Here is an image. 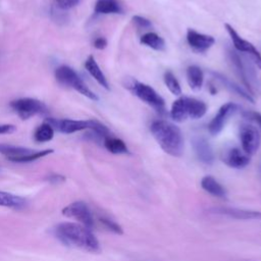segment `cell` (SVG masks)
Returning a JSON list of instances; mask_svg holds the SVG:
<instances>
[{
    "instance_id": "cell-12",
    "label": "cell",
    "mask_w": 261,
    "mask_h": 261,
    "mask_svg": "<svg viewBox=\"0 0 261 261\" xmlns=\"http://www.w3.org/2000/svg\"><path fill=\"white\" fill-rule=\"evenodd\" d=\"M221 160L227 166L240 169L246 167L250 163V156L241 149L233 147L223 151L221 155Z\"/></svg>"
},
{
    "instance_id": "cell-20",
    "label": "cell",
    "mask_w": 261,
    "mask_h": 261,
    "mask_svg": "<svg viewBox=\"0 0 261 261\" xmlns=\"http://www.w3.org/2000/svg\"><path fill=\"white\" fill-rule=\"evenodd\" d=\"M188 97L182 96L176 99L170 108V117L177 122L185 121L189 115H188Z\"/></svg>"
},
{
    "instance_id": "cell-15",
    "label": "cell",
    "mask_w": 261,
    "mask_h": 261,
    "mask_svg": "<svg viewBox=\"0 0 261 261\" xmlns=\"http://www.w3.org/2000/svg\"><path fill=\"white\" fill-rule=\"evenodd\" d=\"M228 60L231 63V65L233 66L236 73L238 74V76L240 77V80L242 81L244 86H246V88L248 89V92L253 96L254 95V91H253V89L251 87L250 80H249V77L247 75L246 67H245L244 63L242 62V59L240 58L238 53H236L234 51L229 50L228 51Z\"/></svg>"
},
{
    "instance_id": "cell-6",
    "label": "cell",
    "mask_w": 261,
    "mask_h": 261,
    "mask_svg": "<svg viewBox=\"0 0 261 261\" xmlns=\"http://www.w3.org/2000/svg\"><path fill=\"white\" fill-rule=\"evenodd\" d=\"M62 214L69 218H74L88 228L94 227V217L89 206L83 201H75L62 209Z\"/></svg>"
},
{
    "instance_id": "cell-26",
    "label": "cell",
    "mask_w": 261,
    "mask_h": 261,
    "mask_svg": "<svg viewBox=\"0 0 261 261\" xmlns=\"http://www.w3.org/2000/svg\"><path fill=\"white\" fill-rule=\"evenodd\" d=\"M104 147L112 154H128V148L125 143L118 138L108 136L103 141Z\"/></svg>"
},
{
    "instance_id": "cell-1",
    "label": "cell",
    "mask_w": 261,
    "mask_h": 261,
    "mask_svg": "<svg viewBox=\"0 0 261 261\" xmlns=\"http://www.w3.org/2000/svg\"><path fill=\"white\" fill-rule=\"evenodd\" d=\"M56 236L66 245H73L89 252H99L100 245L90 228L75 222H62L55 228Z\"/></svg>"
},
{
    "instance_id": "cell-22",
    "label": "cell",
    "mask_w": 261,
    "mask_h": 261,
    "mask_svg": "<svg viewBox=\"0 0 261 261\" xmlns=\"http://www.w3.org/2000/svg\"><path fill=\"white\" fill-rule=\"evenodd\" d=\"M27 205V200L20 196L0 191V206L19 210L24 208Z\"/></svg>"
},
{
    "instance_id": "cell-8",
    "label": "cell",
    "mask_w": 261,
    "mask_h": 261,
    "mask_svg": "<svg viewBox=\"0 0 261 261\" xmlns=\"http://www.w3.org/2000/svg\"><path fill=\"white\" fill-rule=\"evenodd\" d=\"M46 122L49 123L53 129H56L63 134H73L84 129H90L91 119L88 120H74V119H58L49 117L46 119Z\"/></svg>"
},
{
    "instance_id": "cell-34",
    "label": "cell",
    "mask_w": 261,
    "mask_h": 261,
    "mask_svg": "<svg viewBox=\"0 0 261 261\" xmlns=\"http://www.w3.org/2000/svg\"><path fill=\"white\" fill-rule=\"evenodd\" d=\"M245 115L247 118H250V119L256 121L259 124V126L261 127V113L255 112V111H249Z\"/></svg>"
},
{
    "instance_id": "cell-3",
    "label": "cell",
    "mask_w": 261,
    "mask_h": 261,
    "mask_svg": "<svg viewBox=\"0 0 261 261\" xmlns=\"http://www.w3.org/2000/svg\"><path fill=\"white\" fill-rule=\"evenodd\" d=\"M56 80L67 87H70L77 91L80 94L89 98L93 101H98V96L85 84V82L81 79V76L76 73L74 69H72L68 65H60L55 70Z\"/></svg>"
},
{
    "instance_id": "cell-7",
    "label": "cell",
    "mask_w": 261,
    "mask_h": 261,
    "mask_svg": "<svg viewBox=\"0 0 261 261\" xmlns=\"http://www.w3.org/2000/svg\"><path fill=\"white\" fill-rule=\"evenodd\" d=\"M239 135L243 151L248 155L254 154L258 150L261 142L257 128L250 124H242Z\"/></svg>"
},
{
    "instance_id": "cell-23",
    "label": "cell",
    "mask_w": 261,
    "mask_h": 261,
    "mask_svg": "<svg viewBox=\"0 0 261 261\" xmlns=\"http://www.w3.org/2000/svg\"><path fill=\"white\" fill-rule=\"evenodd\" d=\"M187 81L190 88L194 91L201 90L204 82V74L202 69L197 65H190L187 68Z\"/></svg>"
},
{
    "instance_id": "cell-28",
    "label": "cell",
    "mask_w": 261,
    "mask_h": 261,
    "mask_svg": "<svg viewBox=\"0 0 261 261\" xmlns=\"http://www.w3.org/2000/svg\"><path fill=\"white\" fill-rule=\"evenodd\" d=\"M164 83L167 87V89L175 96H179L181 94V88H180V85L177 81V79L175 77V75L170 71V70H167L164 72Z\"/></svg>"
},
{
    "instance_id": "cell-18",
    "label": "cell",
    "mask_w": 261,
    "mask_h": 261,
    "mask_svg": "<svg viewBox=\"0 0 261 261\" xmlns=\"http://www.w3.org/2000/svg\"><path fill=\"white\" fill-rule=\"evenodd\" d=\"M85 67L86 69L88 70V72L96 80V82L102 86L104 89L106 90H110V87H109V84H108V81L106 79V76L104 75L103 71L101 70V68L99 67L96 59L94 58L93 55H90L86 61H85Z\"/></svg>"
},
{
    "instance_id": "cell-24",
    "label": "cell",
    "mask_w": 261,
    "mask_h": 261,
    "mask_svg": "<svg viewBox=\"0 0 261 261\" xmlns=\"http://www.w3.org/2000/svg\"><path fill=\"white\" fill-rule=\"evenodd\" d=\"M140 42L141 44L156 51H163L165 49L164 39L154 32H148L142 35L140 38Z\"/></svg>"
},
{
    "instance_id": "cell-25",
    "label": "cell",
    "mask_w": 261,
    "mask_h": 261,
    "mask_svg": "<svg viewBox=\"0 0 261 261\" xmlns=\"http://www.w3.org/2000/svg\"><path fill=\"white\" fill-rule=\"evenodd\" d=\"M188 115L192 119H199L205 115L207 111V105L205 102L196 98L188 97Z\"/></svg>"
},
{
    "instance_id": "cell-19",
    "label": "cell",
    "mask_w": 261,
    "mask_h": 261,
    "mask_svg": "<svg viewBox=\"0 0 261 261\" xmlns=\"http://www.w3.org/2000/svg\"><path fill=\"white\" fill-rule=\"evenodd\" d=\"M94 10L99 14H120L123 8L118 0H97Z\"/></svg>"
},
{
    "instance_id": "cell-13",
    "label": "cell",
    "mask_w": 261,
    "mask_h": 261,
    "mask_svg": "<svg viewBox=\"0 0 261 261\" xmlns=\"http://www.w3.org/2000/svg\"><path fill=\"white\" fill-rule=\"evenodd\" d=\"M192 145L197 158L204 164H212L214 161V153L209 142L200 136H196L192 140Z\"/></svg>"
},
{
    "instance_id": "cell-16",
    "label": "cell",
    "mask_w": 261,
    "mask_h": 261,
    "mask_svg": "<svg viewBox=\"0 0 261 261\" xmlns=\"http://www.w3.org/2000/svg\"><path fill=\"white\" fill-rule=\"evenodd\" d=\"M35 150H32L27 147L9 145V144H0V153L4 155L9 161L15 162L17 159L27 156L33 153Z\"/></svg>"
},
{
    "instance_id": "cell-32",
    "label": "cell",
    "mask_w": 261,
    "mask_h": 261,
    "mask_svg": "<svg viewBox=\"0 0 261 261\" xmlns=\"http://www.w3.org/2000/svg\"><path fill=\"white\" fill-rule=\"evenodd\" d=\"M93 45L96 49H99V50H103L104 48H106L107 46V40L104 38V37H98L94 40L93 42Z\"/></svg>"
},
{
    "instance_id": "cell-2",
    "label": "cell",
    "mask_w": 261,
    "mask_h": 261,
    "mask_svg": "<svg viewBox=\"0 0 261 261\" xmlns=\"http://www.w3.org/2000/svg\"><path fill=\"white\" fill-rule=\"evenodd\" d=\"M150 132L165 153L173 157H179L182 154L184 137L178 126L159 119L151 123Z\"/></svg>"
},
{
    "instance_id": "cell-35",
    "label": "cell",
    "mask_w": 261,
    "mask_h": 261,
    "mask_svg": "<svg viewBox=\"0 0 261 261\" xmlns=\"http://www.w3.org/2000/svg\"><path fill=\"white\" fill-rule=\"evenodd\" d=\"M16 129L13 124H0V135L11 134Z\"/></svg>"
},
{
    "instance_id": "cell-4",
    "label": "cell",
    "mask_w": 261,
    "mask_h": 261,
    "mask_svg": "<svg viewBox=\"0 0 261 261\" xmlns=\"http://www.w3.org/2000/svg\"><path fill=\"white\" fill-rule=\"evenodd\" d=\"M127 88L140 100L151 106L158 113L162 114L165 112L164 99L151 86L138 81H133L130 84H128Z\"/></svg>"
},
{
    "instance_id": "cell-33",
    "label": "cell",
    "mask_w": 261,
    "mask_h": 261,
    "mask_svg": "<svg viewBox=\"0 0 261 261\" xmlns=\"http://www.w3.org/2000/svg\"><path fill=\"white\" fill-rule=\"evenodd\" d=\"M47 180L51 184H59L65 180V177L61 174H57V173H51L48 175Z\"/></svg>"
},
{
    "instance_id": "cell-31",
    "label": "cell",
    "mask_w": 261,
    "mask_h": 261,
    "mask_svg": "<svg viewBox=\"0 0 261 261\" xmlns=\"http://www.w3.org/2000/svg\"><path fill=\"white\" fill-rule=\"evenodd\" d=\"M82 0H55V3L58 8L62 10H67L76 6Z\"/></svg>"
},
{
    "instance_id": "cell-17",
    "label": "cell",
    "mask_w": 261,
    "mask_h": 261,
    "mask_svg": "<svg viewBox=\"0 0 261 261\" xmlns=\"http://www.w3.org/2000/svg\"><path fill=\"white\" fill-rule=\"evenodd\" d=\"M211 73H212V75H213L218 82H220V83H221L225 88H227L229 91L233 92L234 94L241 96L242 98H244L245 100H247V101H249V102H251V103H255V100H254L253 96H252L248 91L244 90L241 86H239V85H237L236 83L231 82L230 80H228L226 76H224L223 74H221V73H219V72L212 71Z\"/></svg>"
},
{
    "instance_id": "cell-9",
    "label": "cell",
    "mask_w": 261,
    "mask_h": 261,
    "mask_svg": "<svg viewBox=\"0 0 261 261\" xmlns=\"http://www.w3.org/2000/svg\"><path fill=\"white\" fill-rule=\"evenodd\" d=\"M239 109V106L232 102H227L223 104L219 109L216 115L212 118L210 123L208 124L209 133L212 136L218 135L222 128L224 127V124L228 120V118L233 115Z\"/></svg>"
},
{
    "instance_id": "cell-5",
    "label": "cell",
    "mask_w": 261,
    "mask_h": 261,
    "mask_svg": "<svg viewBox=\"0 0 261 261\" xmlns=\"http://www.w3.org/2000/svg\"><path fill=\"white\" fill-rule=\"evenodd\" d=\"M10 107L17 113L21 119L46 112V106L43 102L35 98H19L10 102Z\"/></svg>"
},
{
    "instance_id": "cell-30",
    "label": "cell",
    "mask_w": 261,
    "mask_h": 261,
    "mask_svg": "<svg viewBox=\"0 0 261 261\" xmlns=\"http://www.w3.org/2000/svg\"><path fill=\"white\" fill-rule=\"evenodd\" d=\"M132 21H133V23H134L137 28H139V29L146 30V29L152 28V22H151V20H149V19L146 18V17L140 16V15H134V16L132 17Z\"/></svg>"
},
{
    "instance_id": "cell-27",
    "label": "cell",
    "mask_w": 261,
    "mask_h": 261,
    "mask_svg": "<svg viewBox=\"0 0 261 261\" xmlns=\"http://www.w3.org/2000/svg\"><path fill=\"white\" fill-rule=\"evenodd\" d=\"M53 137H54V129L46 121L41 125H39L34 133V139L36 142H39V143L49 142L53 139Z\"/></svg>"
},
{
    "instance_id": "cell-11",
    "label": "cell",
    "mask_w": 261,
    "mask_h": 261,
    "mask_svg": "<svg viewBox=\"0 0 261 261\" xmlns=\"http://www.w3.org/2000/svg\"><path fill=\"white\" fill-rule=\"evenodd\" d=\"M187 42L194 51L198 53H204L213 46L215 39L212 36L199 33L193 29H188Z\"/></svg>"
},
{
    "instance_id": "cell-21",
    "label": "cell",
    "mask_w": 261,
    "mask_h": 261,
    "mask_svg": "<svg viewBox=\"0 0 261 261\" xmlns=\"http://www.w3.org/2000/svg\"><path fill=\"white\" fill-rule=\"evenodd\" d=\"M201 187L204 191L209 193L210 195L218 198H225L226 191L225 189L211 175H205L201 179Z\"/></svg>"
},
{
    "instance_id": "cell-29",
    "label": "cell",
    "mask_w": 261,
    "mask_h": 261,
    "mask_svg": "<svg viewBox=\"0 0 261 261\" xmlns=\"http://www.w3.org/2000/svg\"><path fill=\"white\" fill-rule=\"evenodd\" d=\"M99 221L103 224L104 227H106L108 230L116 233V234H122L123 233V229L121 227L120 224H118L117 222H115L114 220L108 218V217H100Z\"/></svg>"
},
{
    "instance_id": "cell-14",
    "label": "cell",
    "mask_w": 261,
    "mask_h": 261,
    "mask_svg": "<svg viewBox=\"0 0 261 261\" xmlns=\"http://www.w3.org/2000/svg\"><path fill=\"white\" fill-rule=\"evenodd\" d=\"M214 211L218 214L226 215L239 220H261V212L256 210L240 209V208H217Z\"/></svg>"
},
{
    "instance_id": "cell-10",
    "label": "cell",
    "mask_w": 261,
    "mask_h": 261,
    "mask_svg": "<svg viewBox=\"0 0 261 261\" xmlns=\"http://www.w3.org/2000/svg\"><path fill=\"white\" fill-rule=\"evenodd\" d=\"M224 28L225 30L227 31L228 35L230 36V39L232 41V44L234 46V48L239 51H242V52H246L250 55H252V57L254 58L257 66L261 69V54L260 52L255 48V46L250 43L249 41L243 39L238 33L237 31L228 23H225L224 24Z\"/></svg>"
}]
</instances>
